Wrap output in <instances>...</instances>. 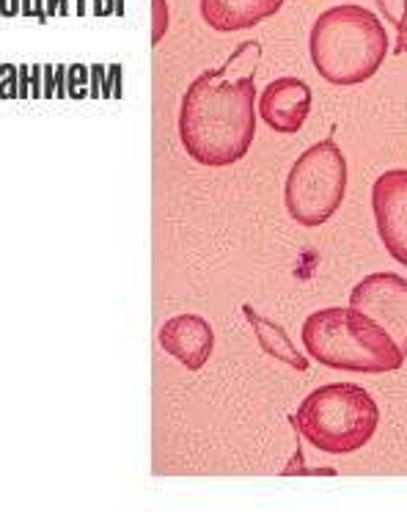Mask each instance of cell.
<instances>
[{
	"instance_id": "cell-1",
	"label": "cell",
	"mask_w": 407,
	"mask_h": 512,
	"mask_svg": "<svg viewBox=\"0 0 407 512\" xmlns=\"http://www.w3.org/2000/svg\"><path fill=\"white\" fill-rule=\"evenodd\" d=\"M240 50L218 69L201 72L187 86L179 105V141L196 163L209 168H226L248 155L256 135L253 100L256 83L253 69L245 67L234 75Z\"/></svg>"
},
{
	"instance_id": "cell-2",
	"label": "cell",
	"mask_w": 407,
	"mask_h": 512,
	"mask_svg": "<svg viewBox=\"0 0 407 512\" xmlns=\"http://www.w3.org/2000/svg\"><path fill=\"white\" fill-rule=\"evenodd\" d=\"M308 53L319 78L333 86H358L377 75L388 56L380 17L355 3H341L317 17Z\"/></svg>"
},
{
	"instance_id": "cell-3",
	"label": "cell",
	"mask_w": 407,
	"mask_h": 512,
	"mask_svg": "<svg viewBox=\"0 0 407 512\" xmlns=\"http://www.w3.org/2000/svg\"><path fill=\"white\" fill-rule=\"evenodd\" d=\"M300 339L308 356L330 369L383 375L405 364V353L383 325L352 306H328L308 314Z\"/></svg>"
},
{
	"instance_id": "cell-4",
	"label": "cell",
	"mask_w": 407,
	"mask_h": 512,
	"mask_svg": "<svg viewBox=\"0 0 407 512\" xmlns=\"http://www.w3.org/2000/svg\"><path fill=\"white\" fill-rule=\"evenodd\" d=\"M292 422L319 452L352 455L377 433L380 408L372 394L355 383H328L300 402Z\"/></svg>"
},
{
	"instance_id": "cell-5",
	"label": "cell",
	"mask_w": 407,
	"mask_h": 512,
	"mask_svg": "<svg viewBox=\"0 0 407 512\" xmlns=\"http://www.w3.org/2000/svg\"><path fill=\"white\" fill-rule=\"evenodd\" d=\"M347 193V157L333 138L308 146L289 171L284 204L289 218L306 229L330 221Z\"/></svg>"
},
{
	"instance_id": "cell-6",
	"label": "cell",
	"mask_w": 407,
	"mask_h": 512,
	"mask_svg": "<svg viewBox=\"0 0 407 512\" xmlns=\"http://www.w3.org/2000/svg\"><path fill=\"white\" fill-rule=\"evenodd\" d=\"M350 306L391 334L407 358V279L396 273H372L350 292Z\"/></svg>"
},
{
	"instance_id": "cell-7",
	"label": "cell",
	"mask_w": 407,
	"mask_h": 512,
	"mask_svg": "<svg viewBox=\"0 0 407 512\" xmlns=\"http://www.w3.org/2000/svg\"><path fill=\"white\" fill-rule=\"evenodd\" d=\"M372 210L380 243L407 268V168H391L374 179Z\"/></svg>"
},
{
	"instance_id": "cell-8",
	"label": "cell",
	"mask_w": 407,
	"mask_h": 512,
	"mask_svg": "<svg viewBox=\"0 0 407 512\" xmlns=\"http://www.w3.org/2000/svg\"><path fill=\"white\" fill-rule=\"evenodd\" d=\"M311 89L300 78H278L259 94V119L281 135L297 133L311 113Z\"/></svg>"
},
{
	"instance_id": "cell-9",
	"label": "cell",
	"mask_w": 407,
	"mask_h": 512,
	"mask_svg": "<svg viewBox=\"0 0 407 512\" xmlns=\"http://www.w3.org/2000/svg\"><path fill=\"white\" fill-rule=\"evenodd\" d=\"M157 339L168 356H174L182 367L193 372L204 367L215 350V331L198 314H176L171 320H165Z\"/></svg>"
},
{
	"instance_id": "cell-10",
	"label": "cell",
	"mask_w": 407,
	"mask_h": 512,
	"mask_svg": "<svg viewBox=\"0 0 407 512\" xmlns=\"http://www.w3.org/2000/svg\"><path fill=\"white\" fill-rule=\"evenodd\" d=\"M281 6L284 0H201V17L212 31L231 34L270 20Z\"/></svg>"
},
{
	"instance_id": "cell-11",
	"label": "cell",
	"mask_w": 407,
	"mask_h": 512,
	"mask_svg": "<svg viewBox=\"0 0 407 512\" xmlns=\"http://www.w3.org/2000/svg\"><path fill=\"white\" fill-rule=\"evenodd\" d=\"M242 314H245V320L251 323L253 334L259 339V347H262L267 356L275 358V361H284V364H289L292 369H300V372L308 369L306 356L297 350L295 342L289 339V334H286L281 325L273 323V320H267L262 314H256L251 306H242Z\"/></svg>"
},
{
	"instance_id": "cell-12",
	"label": "cell",
	"mask_w": 407,
	"mask_h": 512,
	"mask_svg": "<svg viewBox=\"0 0 407 512\" xmlns=\"http://www.w3.org/2000/svg\"><path fill=\"white\" fill-rule=\"evenodd\" d=\"M377 9L385 14V20L396 28L394 56L407 53V0H377Z\"/></svg>"
},
{
	"instance_id": "cell-13",
	"label": "cell",
	"mask_w": 407,
	"mask_h": 512,
	"mask_svg": "<svg viewBox=\"0 0 407 512\" xmlns=\"http://www.w3.org/2000/svg\"><path fill=\"white\" fill-rule=\"evenodd\" d=\"M0 100H20V67L0 64Z\"/></svg>"
},
{
	"instance_id": "cell-14",
	"label": "cell",
	"mask_w": 407,
	"mask_h": 512,
	"mask_svg": "<svg viewBox=\"0 0 407 512\" xmlns=\"http://www.w3.org/2000/svg\"><path fill=\"white\" fill-rule=\"evenodd\" d=\"M88 72H91V69L83 67V64H72V67L66 69V97H69V100H83V97H86V91H80V86L91 78Z\"/></svg>"
},
{
	"instance_id": "cell-15",
	"label": "cell",
	"mask_w": 407,
	"mask_h": 512,
	"mask_svg": "<svg viewBox=\"0 0 407 512\" xmlns=\"http://www.w3.org/2000/svg\"><path fill=\"white\" fill-rule=\"evenodd\" d=\"M154 3V20H152V45L163 42L165 31H168V3L165 0H152Z\"/></svg>"
},
{
	"instance_id": "cell-16",
	"label": "cell",
	"mask_w": 407,
	"mask_h": 512,
	"mask_svg": "<svg viewBox=\"0 0 407 512\" xmlns=\"http://www.w3.org/2000/svg\"><path fill=\"white\" fill-rule=\"evenodd\" d=\"M31 97L33 100L44 97V64H33L31 67Z\"/></svg>"
},
{
	"instance_id": "cell-17",
	"label": "cell",
	"mask_w": 407,
	"mask_h": 512,
	"mask_svg": "<svg viewBox=\"0 0 407 512\" xmlns=\"http://www.w3.org/2000/svg\"><path fill=\"white\" fill-rule=\"evenodd\" d=\"M91 69V97H99V83H102V89H105V72L108 69L102 67V64H94Z\"/></svg>"
},
{
	"instance_id": "cell-18",
	"label": "cell",
	"mask_w": 407,
	"mask_h": 512,
	"mask_svg": "<svg viewBox=\"0 0 407 512\" xmlns=\"http://www.w3.org/2000/svg\"><path fill=\"white\" fill-rule=\"evenodd\" d=\"M55 97V67L44 64V97L42 100H53Z\"/></svg>"
},
{
	"instance_id": "cell-19",
	"label": "cell",
	"mask_w": 407,
	"mask_h": 512,
	"mask_svg": "<svg viewBox=\"0 0 407 512\" xmlns=\"http://www.w3.org/2000/svg\"><path fill=\"white\" fill-rule=\"evenodd\" d=\"M66 64H58L55 67V97L58 100H66Z\"/></svg>"
},
{
	"instance_id": "cell-20",
	"label": "cell",
	"mask_w": 407,
	"mask_h": 512,
	"mask_svg": "<svg viewBox=\"0 0 407 512\" xmlns=\"http://www.w3.org/2000/svg\"><path fill=\"white\" fill-rule=\"evenodd\" d=\"M31 97V67L20 64V100Z\"/></svg>"
},
{
	"instance_id": "cell-21",
	"label": "cell",
	"mask_w": 407,
	"mask_h": 512,
	"mask_svg": "<svg viewBox=\"0 0 407 512\" xmlns=\"http://www.w3.org/2000/svg\"><path fill=\"white\" fill-rule=\"evenodd\" d=\"M22 0H0V17H14L20 14Z\"/></svg>"
},
{
	"instance_id": "cell-22",
	"label": "cell",
	"mask_w": 407,
	"mask_h": 512,
	"mask_svg": "<svg viewBox=\"0 0 407 512\" xmlns=\"http://www.w3.org/2000/svg\"><path fill=\"white\" fill-rule=\"evenodd\" d=\"M69 12H72V9H69V0H58V14H64L66 17Z\"/></svg>"
},
{
	"instance_id": "cell-23",
	"label": "cell",
	"mask_w": 407,
	"mask_h": 512,
	"mask_svg": "<svg viewBox=\"0 0 407 512\" xmlns=\"http://www.w3.org/2000/svg\"><path fill=\"white\" fill-rule=\"evenodd\" d=\"M55 6H58V0H47V17H55V12H58Z\"/></svg>"
}]
</instances>
